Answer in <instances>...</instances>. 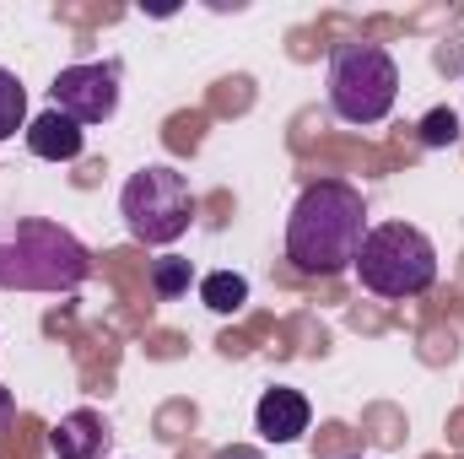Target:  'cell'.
I'll return each instance as SVG.
<instances>
[{"label": "cell", "mask_w": 464, "mask_h": 459, "mask_svg": "<svg viewBox=\"0 0 464 459\" xmlns=\"http://www.w3.org/2000/svg\"><path fill=\"white\" fill-rule=\"evenodd\" d=\"M367 238V200L346 179H319L286 217V259L308 276H341L356 265Z\"/></svg>", "instance_id": "obj_1"}, {"label": "cell", "mask_w": 464, "mask_h": 459, "mask_svg": "<svg viewBox=\"0 0 464 459\" xmlns=\"http://www.w3.org/2000/svg\"><path fill=\"white\" fill-rule=\"evenodd\" d=\"M92 270L82 238L44 217H16L0 228V287L16 292H76Z\"/></svg>", "instance_id": "obj_2"}, {"label": "cell", "mask_w": 464, "mask_h": 459, "mask_svg": "<svg viewBox=\"0 0 464 459\" xmlns=\"http://www.w3.org/2000/svg\"><path fill=\"white\" fill-rule=\"evenodd\" d=\"M351 270L378 298H421L438 281V249L411 222H383V228H367Z\"/></svg>", "instance_id": "obj_3"}, {"label": "cell", "mask_w": 464, "mask_h": 459, "mask_svg": "<svg viewBox=\"0 0 464 459\" xmlns=\"http://www.w3.org/2000/svg\"><path fill=\"white\" fill-rule=\"evenodd\" d=\"M330 109L346 124H378L389 119L400 98V65L383 44H341L330 54V76H324Z\"/></svg>", "instance_id": "obj_4"}, {"label": "cell", "mask_w": 464, "mask_h": 459, "mask_svg": "<svg viewBox=\"0 0 464 459\" xmlns=\"http://www.w3.org/2000/svg\"><path fill=\"white\" fill-rule=\"evenodd\" d=\"M119 217H124L130 238H140V243H157V249L179 243L189 232V217H195L189 179L168 162H151V168L130 173L124 190H119Z\"/></svg>", "instance_id": "obj_5"}, {"label": "cell", "mask_w": 464, "mask_h": 459, "mask_svg": "<svg viewBox=\"0 0 464 459\" xmlns=\"http://www.w3.org/2000/svg\"><path fill=\"white\" fill-rule=\"evenodd\" d=\"M54 109L65 119H76L82 130L87 124H103V119L119 114V65L103 60V65H65L49 87Z\"/></svg>", "instance_id": "obj_6"}, {"label": "cell", "mask_w": 464, "mask_h": 459, "mask_svg": "<svg viewBox=\"0 0 464 459\" xmlns=\"http://www.w3.org/2000/svg\"><path fill=\"white\" fill-rule=\"evenodd\" d=\"M308 422H314L308 395H303V389H286V384L265 389L259 405H254V433H259L265 444H297V438L308 433Z\"/></svg>", "instance_id": "obj_7"}, {"label": "cell", "mask_w": 464, "mask_h": 459, "mask_svg": "<svg viewBox=\"0 0 464 459\" xmlns=\"http://www.w3.org/2000/svg\"><path fill=\"white\" fill-rule=\"evenodd\" d=\"M49 449H54V459H103L109 454V427L98 411H71L54 422Z\"/></svg>", "instance_id": "obj_8"}, {"label": "cell", "mask_w": 464, "mask_h": 459, "mask_svg": "<svg viewBox=\"0 0 464 459\" xmlns=\"http://www.w3.org/2000/svg\"><path fill=\"white\" fill-rule=\"evenodd\" d=\"M82 124L76 119H65L60 109H44V114L27 124V151L33 157H44V162H76L82 157Z\"/></svg>", "instance_id": "obj_9"}, {"label": "cell", "mask_w": 464, "mask_h": 459, "mask_svg": "<svg viewBox=\"0 0 464 459\" xmlns=\"http://www.w3.org/2000/svg\"><path fill=\"white\" fill-rule=\"evenodd\" d=\"M200 303H206L211 314H243V303H248V281H243L237 270H211V276L200 281Z\"/></svg>", "instance_id": "obj_10"}, {"label": "cell", "mask_w": 464, "mask_h": 459, "mask_svg": "<svg viewBox=\"0 0 464 459\" xmlns=\"http://www.w3.org/2000/svg\"><path fill=\"white\" fill-rule=\"evenodd\" d=\"M27 124V87L16 82V71L0 65V141H11Z\"/></svg>", "instance_id": "obj_11"}, {"label": "cell", "mask_w": 464, "mask_h": 459, "mask_svg": "<svg viewBox=\"0 0 464 459\" xmlns=\"http://www.w3.org/2000/svg\"><path fill=\"white\" fill-rule=\"evenodd\" d=\"M189 281H195V265H189L184 254H162V259H151V292H157V298H184Z\"/></svg>", "instance_id": "obj_12"}, {"label": "cell", "mask_w": 464, "mask_h": 459, "mask_svg": "<svg viewBox=\"0 0 464 459\" xmlns=\"http://www.w3.org/2000/svg\"><path fill=\"white\" fill-rule=\"evenodd\" d=\"M454 141H459L454 109H432V114L421 119V146H454Z\"/></svg>", "instance_id": "obj_13"}, {"label": "cell", "mask_w": 464, "mask_h": 459, "mask_svg": "<svg viewBox=\"0 0 464 459\" xmlns=\"http://www.w3.org/2000/svg\"><path fill=\"white\" fill-rule=\"evenodd\" d=\"M11 405H16V400H11V389H0V433H5V422H11Z\"/></svg>", "instance_id": "obj_14"}, {"label": "cell", "mask_w": 464, "mask_h": 459, "mask_svg": "<svg viewBox=\"0 0 464 459\" xmlns=\"http://www.w3.org/2000/svg\"><path fill=\"white\" fill-rule=\"evenodd\" d=\"M217 459H265V454H259V449H222Z\"/></svg>", "instance_id": "obj_15"}, {"label": "cell", "mask_w": 464, "mask_h": 459, "mask_svg": "<svg viewBox=\"0 0 464 459\" xmlns=\"http://www.w3.org/2000/svg\"><path fill=\"white\" fill-rule=\"evenodd\" d=\"M351 459H362V454H351Z\"/></svg>", "instance_id": "obj_16"}]
</instances>
